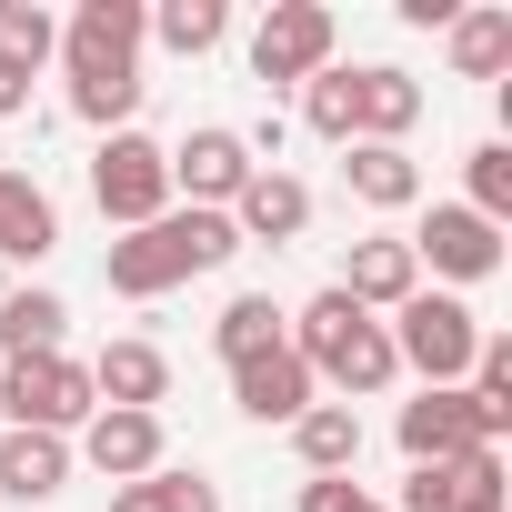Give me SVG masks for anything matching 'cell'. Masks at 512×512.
<instances>
[{
    "label": "cell",
    "instance_id": "cell-4",
    "mask_svg": "<svg viewBox=\"0 0 512 512\" xmlns=\"http://www.w3.org/2000/svg\"><path fill=\"white\" fill-rule=\"evenodd\" d=\"M91 201H101L111 231L161 221V211H171V151H161L151 131H111V141L91 151Z\"/></svg>",
    "mask_w": 512,
    "mask_h": 512
},
{
    "label": "cell",
    "instance_id": "cell-26",
    "mask_svg": "<svg viewBox=\"0 0 512 512\" xmlns=\"http://www.w3.org/2000/svg\"><path fill=\"white\" fill-rule=\"evenodd\" d=\"M0 51H11V61H31V71H41V61L61 51V21L41 11V0H0Z\"/></svg>",
    "mask_w": 512,
    "mask_h": 512
},
{
    "label": "cell",
    "instance_id": "cell-30",
    "mask_svg": "<svg viewBox=\"0 0 512 512\" xmlns=\"http://www.w3.org/2000/svg\"><path fill=\"white\" fill-rule=\"evenodd\" d=\"M302 512H372V492H362L352 472H312V482H302Z\"/></svg>",
    "mask_w": 512,
    "mask_h": 512
},
{
    "label": "cell",
    "instance_id": "cell-18",
    "mask_svg": "<svg viewBox=\"0 0 512 512\" xmlns=\"http://www.w3.org/2000/svg\"><path fill=\"white\" fill-rule=\"evenodd\" d=\"M71 482V442L61 432H0V502H51Z\"/></svg>",
    "mask_w": 512,
    "mask_h": 512
},
{
    "label": "cell",
    "instance_id": "cell-5",
    "mask_svg": "<svg viewBox=\"0 0 512 512\" xmlns=\"http://www.w3.org/2000/svg\"><path fill=\"white\" fill-rule=\"evenodd\" d=\"M101 402H91V372L71 362V352H31V362H11V372H0V422H11V432H81Z\"/></svg>",
    "mask_w": 512,
    "mask_h": 512
},
{
    "label": "cell",
    "instance_id": "cell-13",
    "mask_svg": "<svg viewBox=\"0 0 512 512\" xmlns=\"http://www.w3.org/2000/svg\"><path fill=\"white\" fill-rule=\"evenodd\" d=\"M161 412H91L81 422V462L101 472V482H151L161 472Z\"/></svg>",
    "mask_w": 512,
    "mask_h": 512
},
{
    "label": "cell",
    "instance_id": "cell-9",
    "mask_svg": "<svg viewBox=\"0 0 512 512\" xmlns=\"http://www.w3.org/2000/svg\"><path fill=\"white\" fill-rule=\"evenodd\" d=\"M141 41H151L141 0H81V11L61 21V61L71 71H141Z\"/></svg>",
    "mask_w": 512,
    "mask_h": 512
},
{
    "label": "cell",
    "instance_id": "cell-6",
    "mask_svg": "<svg viewBox=\"0 0 512 512\" xmlns=\"http://www.w3.org/2000/svg\"><path fill=\"white\" fill-rule=\"evenodd\" d=\"M332 41H342V21L322 0H272L262 31H251V81L262 91H302V81L332 71Z\"/></svg>",
    "mask_w": 512,
    "mask_h": 512
},
{
    "label": "cell",
    "instance_id": "cell-20",
    "mask_svg": "<svg viewBox=\"0 0 512 512\" xmlns=\"http://www.w3.org/2000/svg\"><path fill=\"white\" fill-rule=\"evenodd\" d=\"M61 332H71V302H61V292H41V282L0 292V352H11V362H31V352H61Z\"/></svg>",
    "mask_w": 512,
    "mask_h": 512
},
{
    "label": "cell",
    "instance_id": "cell-32",
    "mask_svg": "<svg viewBox=\"0 0 512 512\" xmlns=\"http://www.w3.org/2000/svg\"><path fill=\"white\" fill-rule=\"evenodd\" d=\"M402 21H412V31H452V21H462V0H402Z\"/></svg>",
    "mask_w": 512,
    "mask_h": 512
},
{
    "label": "cell",
    "instance_id": "cell-33",
    "mask_svg": "<svg viewBox=\"0 0 512 512\" xmlns=\"http://www.w3.org/2000/svg\"><path fill=\"white\" fill-rule=\"evenodd\" d=\"M111 512H161V482H111Z\"/></svg>",
    "mask_w": 512,
    "mask_h": 512
},
{
    "label": "cell",
    "instance_id": "cell-28",
    "mask_svg": "<svg viewBox=\"0 0 512 512\" xmlns=\"http://www.w3.org/2000/svg\"><path fill=\"white\" fill-rule=\"evenodd\" d=\"M302 121H312L322 141H342V151H352V71H322V81H302Z\"/></svg>",
    "mask_w": 512,
    "mask_h": 512
},
{
    "label": "cell",
    "instance_id": "cell-34",
    "mask_svg": "<svg viewBox=\"0 0 512 512\" xmlns=\"http://www.w3.org/2000/svg\"><path fill=\"white\" fill-rule=\"evenodd\" d=\"M372 512H382V502H372Z\"/></svg>",
    "mask_w": 512,
    "mask_h": 512
},
{
    "label": "cell",
    "instance_id": "cell-3",
    "mask_svg": "<svg viewBox=\"0 0 512 512\" xmlns=\"http://www.w3.org/2000/svg\"><path fill=\"white\" fill-rule=\"evenodd\" d=\"M382 332H392V362L422 372V392H462V372H472V352H482V322H472L462 292H412Z\"/></svg>",
    "mask_w": 512,
    "mask_h": 512
},
{
    "label": "cell",
    "instance_id": "cell-7",
    "mask_svg": "<svg viewBox=\"0 0 512 512\" xmlns=\"http://www.w3.org/2000/svg\"><path fill=\"white\" fill-rule=\"evenodd\" d=\"M502 432H512V412H492V402H472V392H422V402H402V452H412V462L502 452Z\"/></svg>",
    "mask_w": 512,
    "mask_h": 512
},
{
    "label": "cell",
    "instance_id": "cell-19",
    "mask_svg": "<svg viewBox=\"0 0 512 512\" xmlns=\"http://www.w3.org/2000/svg\"><path fill=\"white\" fill-rule=\"evenodd\" d=\"M342 181H352L362 211H412V201H422V161H412L402 141H352Z\"/></svg>",
    "mask_w": 512,
    "mask_h": 512
},
{
    "label": "cell",
    "instance_id": "cell-12",
    "mask_svg": "<svg viewBox=\"0 0 512 512\" xmlns=\"http://www.w3.org/2000/svg\"><path fill=\"white\" fill-rule=\"evenodd\" d=\"M231 402H241L251 422H302V412L322 402V382H312V362L282 342V352H251V362H231Z\"/></svg>",
    "mask_w": 512,
    "mask_h": 512
},
{
    "label": "cell",
    "instance_id": "cell-31",
    "mask_svg": "<svg viewBox=\"0 0 512 512\" xmlns=\"http://www.w3.org/2000/svg\"><path fill=\"white\" fill-rule=\"evenodd\" d=\"M11 111H31V61L0 51V121H11Z\"/></svg>",
    "mask_w": 512,
    "mask_h": 512
},
{
    "label": "cell",
    "instance_id": "cell-11",
    "mask_svg": "<svg viewBox=\"0 0 512 512\" xmlns=\"http://www.w3.org/2000/svg\"><path fill=\"white\" fill-rule=\"evenodd\" d=\"M332 292H342V302H362V312H402V302L422 292V262H412V241H402V231H372V241H352Z\"/></svg>",
    "mask_w": 512,
    "mask_h": 512
},
{
    "label": "cell",
    "instance_id": "cell-16",
    "mask_svg": "<svg viewBox=\"0 0 512 512\" xmlns=\"http://www.w3.org/2000/svg\"><path fill=\"white\" fill-rule=\"evenodd\" d=\"M51 251H61V211H51V191L31 181V171H11V161H0V262H51Z\"/></svg>",
    "mask_w": 512,
    "mask_h": 512
},
{
    "label": "cell",
    "instance_id": "cell-14",
    "mask_svg": "<svg viewBox=\"0 0 512 512\" xmlns=\"http://www.w3.org/2000/svg\"><path fill=\"white\" fill-rule=\"evenodd\" d=\"M81 372H91V402L101 412H161L171 402V362L151 342H101V362H81Z\"/></svg>",
    "mask_w": 512,
    "mask_h": 512
},
{
    "label": "cell",
    "instance_id": "cell-29",
    "mask_svg": "<svg viewBox=\"0 0 512 512\" xmlns=\"http://www.w3.org/2000/svg\"><path fill=\"white\" fill-rule=\"evenodd\" d=\"M151 482H161V512H221V482H211V472H171V462H161Z\"/></svg>",
    "mask_w": 512,
    "mask_h": 512
},
{
    "label": "cell",
    "instance_id": "cell-21",
    "mask_svg": "<svg viewBox=\"0 0 512 512\" xmlns=\"http://www.w3.org/2000/svg\"><path fill=\"white\" fill-rule=\"evenodd\" d=\"M442 41H452V71L462 81H502L512 71V11H502V0H472Z\"/></svg>",
    "mask_w": 512,
    "mask_h": 512
},
{
    "label": "cell",
    "instance_id": "cell-10",
    "mask_svg": "<svg viewBox=\"0 0 512 512\" xmlns=\"http://www.w3.org/2000/svg\"><path fill=\"white\" fill-rule=\"evenodd\" d=\"M251 171H262V161H251L241 131H221V121H201V131L171 151V191H191V211H231Z\"/></svg>",
    "mask_w": 512,
    "mask_h": 512
},
{
    "label": "cell",
    "instance_id": "cell-27",
    "mask_svg": "<svg viewBox=\"0 0 512 512\" xmlns=\"http://www.w3.org/2000/svg\"><path fill=\"white\" fill-rule=\"evenodd\" d=\"M462 211H482L492 231L512 221V141H482V151H472V201H462Z\"/></svg>",
    "mask_w": 512,
    "mask_h": 512
},
{
    "label": "cell",
    "instance_id": "cell-1",
    "mask_svg": "<svg viewBox=\"0 0 512 512\" xmlns=\"http://www.w3.org/2000/svg\"><path fill=\"white\" fill-rule=\"evenodd\" d=\"M231 251H241L231 211H191V201H171L161 221H141V231H121V241L101 251V282H111L121 302H161V292H181L191 272H221Z\"/></svg>",
    "mask_w": 512,
    "mask_h": 512
},
{
    "label": "cell",
    "instance_id": "cell-23",
    "mask_svg": "<svg viewBox=\"0 0 512 512\" xmlns=\"http://www.w3.org/2000/svg\"><path fill=\"white\" fill-rule=\"evenodd\" d=\"M292 452H302V472H352L362 462V412L352 402H312L292 422Z\"/></svg>",
    "mask_w": 512,
    "mask_h": 512
},
{
    "label": "cell",
    "instance_id": "cell-25",
    "mask_svg": "<svg viewBox=\"0 0 512 512\" xmlns=\"http://www.w3.org/2000/svg\"><path fill=\"white\" fill-rule=\"evenodd\" d=\"M71 111L111 141V131H131V111H141V71H71Z\"/></svg>",
    "mask_w": 512,
    "mask_h": 512
},
{
    "label": "cell",
    "instance_id": "cell-8",
    "mask_svg": "<svg viewBox=\"0 0 512 512\" xmlns=\"http://www.w3.org/2000/svg\"><path fill=\"white\" fill-rule=\"evenodd\" d=\"M402 241H412V262L442 272V282H492L502 272V231L482 211H462V201H432L422 231H402Z\"/></svg>",
    "mask_w": 512,
    "mask_h": 512
},
{
    "label": "cell",
    "instance_id": "cell-22",
    "mask_svg": "<svg viewBox=\"0 0 512 512\" xmlns=\"http://www.w3.org/2000/svg\"><path fill=\"white\" fill-rule=\"evenodd\" d=\"M211 342H221V362L282 352V342H292V312H282L272 292H231V302H221V322H211Z\"/></svg>",
    "mask_w": 512,
    "mask_h": 512
},
{
    "label": "cell",
    "instance_id": "cell-15",
    "mask_svg": "<svg viewBox=\"0 0 512 512\" xmlns=\"http://www.w3.org/2000/svg\"><path fill=\"white\" fill-rule=\"evenodd\" d=\"M231 231H241V251H251V241H272V251H282V241L312 231V191H302L292 171H251L241 201H231Z\"/></svg>",
    "mask_w": 512,
    "mask_h": 512
},
{
    "label": "cell",
    "instance_id": "cell-2",
    "mask_svg": "<svg viewBox=\"0 0 512 512\" xmlns=\"http://www.w3.org/2000/svg\"><path fill=\"white\" fill-rule=\"evenodd\" d=\"M292 352H302V362H312V382H322V392H342V402H372V392H392V382H402L392 332H382L362 302H342V292H312V302L292 312Z\"/></svg>",
    "mask_w": 512,
    "mask_h": 512
},
{
    "label": "cell",
    "instance_id": "cell-24",
    "mask_svg": "<svg viewBox=\"0 0 512 512\" xmlns=\"http://www.w3.org/2000/svg\"><path fill=\"white\" fill-rule=\"evenodd\" d=\"M151 41L181 51V61H201V51L231 41V11H221V0H161V11H151Z\"/></svg>",
    "mask_w": 512,
    "mask_h": 512
},
{
    "label": "cell",
    "instance_id": "cell-17",
    "mask_svg": "<svg viewBox=\"0 0 512 512\" xmlns=\"http://www.w3.org/2000/svg\"><path fill=\"white\" fill-rule=\"evenodd\" d=\"M412 121H422V81L392 61H362L352 71V141H402Z\"/></svg>",
    "mask_w": 512,
    "mask_h": 512
}]
</instances>
